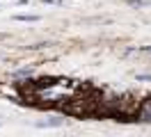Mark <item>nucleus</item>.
I'll return each mask as SVG.
<instances>
[{"mask_svg":"<svg viewBox=\"0 0 151 137\" xmlns=\"http://www.w3.org/2000/svg\"><path fill=\"white\" fill-rule=\"evenodd\" d=\"M137 80H144V82H151V75H149V73H140V75H137Z\"/></svg>","mask_w":151,"mask_h":137,"instance_id":"20e7f679","label":"nucleus"},{"mask_svg":"<svg viewBox=\"0 0 151 137\" xmlns=\"http://www.w3.org/2000/svg\"><path fill=\"white\" fill-rule=\"evenodd\" d=\"M62 123H64L62 119H46V121H39L37 126L39 128H53V126H62Z\"/></svg>","mask_w":151,"mask_h":137,"instance_id":"f03ea898","label":"nucleus"},{"mask_svg":"<svg viewBox=\"0 0 151 137\" xmlns=\"http://www.w3.org/2000/svg\"><path fill=\"white\" fill-rule=\"evenodd\" d=\"M16 21H39V16H35V14H19Z\"/></svg>","mask_w":151,"mask_h":137,"instance_id":"7ed1b4c3","label":"nucleus"},{"mask_svg":"<svg viewBox=\"0 0 151 137\" xmlns=\"http://www.w3.org/2000/svg\"><path fill=\"white\" fill-rule=\"evenodd\" d=\"M0 39H5V34H0Z\"/></svg>","mask_w":151,"mask_h":137,"instance_id":"423d86ee","label":"nucleus"},{"mask_svg":"<svg viewBox=\"0 0 151 137\" xmlns=\"http://www.w3.org/2000/svg\"><path fill=\"white\" fill-rule=\"evenodd\" d=\"M144 50H147V53H151V46H147V48H144Z\"/></svg>","mask_w":151,"mask_h":137,"instance_id":"39448f33","label":"nucleus"},{"mask_svg":"<svg viewBox=\"0 0 151 137\" xmlns=\"http://www.w3.org/2000/svg\"><path fill=\"white\" fill-rule=\"evenodd\" d=\"M101 108H103V100H101V94L96 89H87L85 94L62 103V110L66 114H73V117H99Z\"/></svg>","mask_w":151,"mask_h":137,"instance_id":"f257e3e1","label":"nucleus"}]
</instances>
